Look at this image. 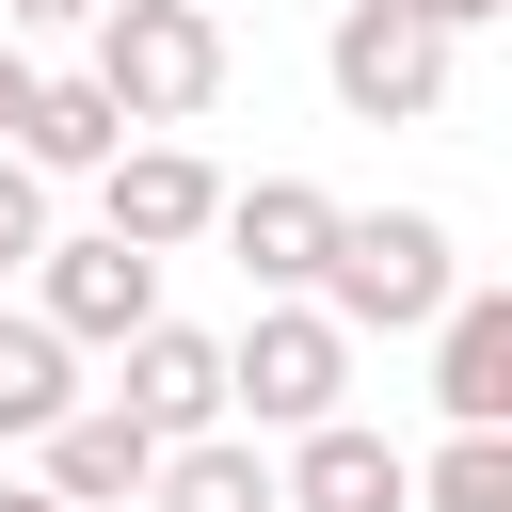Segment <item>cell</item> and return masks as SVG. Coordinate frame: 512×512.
Listing matches in <instances>:
<instances>
[{
	"mask_svg": "<svg viewBox=\"0 0 512 512\" xmlns=\"http://www.w3.org/2000/svg\"><path fill=\"white\" fill-rule=\"evenodd\" d=\"M448 288H464L448 208H336V240H320V272H304V304H320L352 352H368V336H416Z\"/></svg>",
	"mask_w": 512,
	"mask_h": 512,
	"instance_id": "6da1fadb",
	"label": "cell"
},
{
	"mask_svg": "<svg viewBox=\"0 0 512 512\" xmlns=\"http://www.w3.org/2000/svg\"><path fill=\"white\" fill-rule=\"evenodd\" d=\"M80 80L128 112V128H192L224 96V16L208 0H96L80 16Z\"/></svg>",
	"mask_w": 512,
	"mask_h": 512,
	"instance_id": "7a4b0ae2",
	"label": "cell"
},
{
	"mask_svg": "<svg viewBox=\"0 0 512 512\" xmlns=\"http://www.w3.org/2000/svg\"><path fill=\"white\" fill-rule=\"evenodd\" d=\"M304 416H352V336L304 304V288H272L240 336H224V432H304Z\"/></svg>",
	"mask_w": 512,
	"mask_h": 512,
	"instance_id": "3957f363",
	"label": "cell"
},
{
	"mask_svg": "<svg viewBox=\"0 0 512 512\" xmlns=\"http://www.w3.org/2000/svg\"><path fill=\"white\" fill-rule=\"evenodd\" d=\"M320 96H336L352 128H432V112H448V32L400 16V0H336V32H320Z\"/></svg>",
	"mask_w": 512,
	"mask_h": 512,
	"instance_id": "277c9868",
	"label": "cell"
},
{
	"mask_svg": "<svg viewBox=\"0 0 512 512\" xmlns=\"http://www.w3.org/2000/svg\"><path fill=\"white\" fill-rule=\"evenodd\" d=\"M32 320H48L64 352H112L128 320H160V256L112 240V224H80V240L48 224V240H32Z\"/></svg>",
	"mask_w": 512,
	"mask_h": 512,
	"instance_id": "5b68a950",
	"label": "cell"
},
{
	"mask_svg": "<svg viewBox=\"0 0 512 512\" xmlns=\"http://www.w3.org/2000/svg\"><path fill=\"white\" fill-rule=\"evenodd\" d=\"M272 512H416V448L368 416H304L272 432Z\"/></svg>",
	"mask_w": 512,
	"mask_h": 512,
	"instance_id": "8992f818",
	"label": "cell"
},
{
	"mask_svg": "<svg viewBox=\"0 0 512 512\" xmlns=\"http://www.w3.org/2000/svg\"><path fill=\"white\" fill-rule=\"evenodd\" d=\"M208 208H224V176H208L176 128H128V144L96 160V224H112V240H144V256H192V240H208Z\"/></svg>",
	"mask_w": 512,
	"mask_h": 512,
	"instance_id": "52a82bcc",
	"label": "cell"
},
{
	"mask_svg": "<svg viewBox=\"0 0 512 512\" xmlns=\"http://www.w3.org/2000/svg\"><path fill=\"white\" fill-rule=\"evenodd\" d=\"M96 400H128L160 448H176V432H224V336H192V320L160 304V320L112 336V384H96Z\"/></svg>",
	"mask_w": 512,
	"mask_h": 512,
	"instance_id": "ba28073f",
	"label": "cell"
},
{
	"mask_svg": "<svg viewBox=\"0 0 512 512\" xmlns=\"http://www.w3.org/2000/svg\"><path fill=\"white\" fill-rule=\"evenodd\" d=\"M416 336H432V416H448V432H512V288L464 272Z\"/></svg>",
	"mask_w": 512,
	"mask_h": 512,
	"instance_id": "9c48e42d",
	"label": "cell"
},
{
	"mask_svg": "<svg viewBox=\"0 0 512 512\" xmlns=\"http://www.w3.org/2000/svg\"><path fill=\"white\" fill-rule=\"evenodd\" d=\"M144 464H160V432H144L128 400H96V384L32 432V480H48L64 512H144Z\"/></svg>",
	"mask_w": 512,
	"mask_h": 512,
	"instance_id": "30bf717a",
	"label": "cell"
},
{
	"mask_svg": "<svg viewBox=\"0 0 512 512\" xmlns=\"http://www.w3.org/2000/svg\"><path fill=\"white\" fill-rule=\"evenodd\" d=\"M208 240H224V256L256 272V304H272V288H304V272H320L336 192H320V176H256V192H224V208H208Z\"/></svg>",
	"mask_w": 512,
	"mask_h": 512,
	"instance_id": "8fae6325",
	"label": "cell"
},
{
	"mask_svg": "<svg viewBox=\"0 0 512 512\" xmlns=\"http://www.w3.org/2000/svg\"><path fill=\"white\" fill-rule=\"evenodd\" d=\"M112 144H128V112H112V96H96V80H80V64H64V80H48V64H32V112H16V160H32V176H48V192H64V176H96V160H112Z\"/></svg>",
	"mask_w": 512,
	"mask_h": 512,
	"instance_id": "7c38bea8",
	"label": "cell"
},
{
	"mask_svg": "<svg viewBox=\"0 0 512 512\" xmlns=\"http://www.w3.org/2000/svg\"><path fill=\"white\" fill-rule=\"evenodd\" d=\"M144 512H272V448L256 432H176L144 464Z\"/></svg>",
	"mask_w": 512,
	"mask_h": 512,
	"instance_id": "4fadbf2b",
	"label": "cell"
},
{
	"mask_svg": "<svg viewBox=\"0 0 512 512\" xmlns=\"http://www.w3.org/2000/svg\"><path fill=\"white\" fill-rule=\"evenodd\" d=\"M64 400H80V352H64L32 304H0V448H32Z\"/></svg>",
	"mask_w": 512,
	"mask_h": 512,
	"instance_id": "5bb4252c",
	"label": "cell"
},
{
	"mask_svg": "<svg viewBox=\"0 0 512 512\" xmlns=\"http://www.w3.org/2000/svg\"><path fill=\"white\" fill-rule=\"evenodd\" d=\"M416 512H512V432H432L416 448Z\"/></svg>",
	"mask_w": 512,
	"mask_h": 512,
	"instance_id": "9a60e30c",
	"label": "cell"
},
{
	"mask_svg": "<svg viewBox=\"0 0 512 512\" xmlns=\"http://www.w3.org/2000/svg\"><path fill=\"white\" fill-rule=\"evenodd\" d=\"M32 240H48V176H32L16 144H0V288L32 272Z\"/></svg>",
	"mask_w": 512,
	"mask_h": 512,
	"instance_id": "2e32d148",
	"label": "cell"
},
{
	"mask_svg": "<svg viewBox=\"0 0 512 512\" xmlns=\"http://www.w3.org/2000/svg\"><path fill=\"white\" fill-rule=\"evenodd\" d=\"M400 16H432V32H448V48H464V32H496V16H512V0H400Z\"/></svg>",
	"mask_w": 512,
	"mask_h": 512,
	"instance_id": "e0dca14e",
	"label": "cell"
},
{
	"mask_svg": "<svg viewBox=\"0 0 512 512\" xmlns=\"http://www.w3.org/2000/svg\"><path fill=\"white\" fill-rule=\"evenodd\" d=\"M16 112H32V48L0 32V144H16Z\"/></svg>",
	"mask_w": 512,
	"mask_h": 512,
	"instance_id": "ac0fdd59",
	"label": "cell"
},
{
	"mask_svg": "<svg viewBox=\"0 0 512 512\" xmlns=\"http://www.w3.org/2000/svg\"><path fill=\"white\" fill-rule=\"evenodd\" d=\"M96 0H0V32H80Z\"/></svg>",
	"mask_w": 512,
	"mask_h": 512,
	"instance_id": "d6986e66",
	"label": "cell"
},
{
	"mask_svg": "<svg viewBox=\"0 0 512 512\" xmlns=\"http://www.w3.org/2000/svg\"><path fill=\"white\" fill-rule=\"evenodd\" d=\"M0 512H64V496H48V480H0Z\"/></svg>",
	"mask_w": 512,
	"mask_h": 512,
	"instance_id": "ffe728a7",
	"label": "cell"
},
{
	"mask_svg": "<svg viewBox=\"0 0 512 512\" xmlns=\"http://www.w3.org/2000/svg\"><path fill=\"white\" fill-rule=\"evenodd\" d=\"M208 16H224V0H208Z\"/></svg>",
	"mask_w": 512,
	"mask_h": 512,
	"instance_id": "44dd1931",
	"label": "cell"
}]
</instances>
